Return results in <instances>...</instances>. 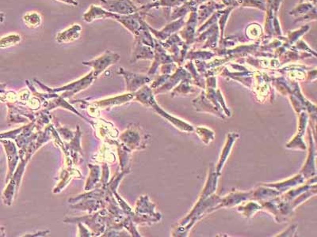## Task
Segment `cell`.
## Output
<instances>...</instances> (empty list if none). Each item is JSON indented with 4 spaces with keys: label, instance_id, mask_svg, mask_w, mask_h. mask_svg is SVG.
<instances>
[{
    "label": "cell",
    "instance_id": "obj_14",
    "mask_svg": "<svg viewBox=\"0 0 317 237\" xmlns=\"http://www.w3.org/2000/svg\"><path fill=\"white\" fill-rule=\"evenodd\" d=\"M137 2L142 6H146V5L151 4L153 2H156L157 0H137Z\"/></svg>",
    "mask_w": 317,
    "mask_h": 237
},
{
    "label": "cell",
    "instance_id": "obj_16",
    "mask_svg": "<svg viewBox=\"0 0 317 237\" xmlns=\"http://www.w3.org/2000/svg\"><path fill=\"white\" fill-rule=\"evenodd\" d=\"M5 20L4 13H0V23H2Z\"/></svg>",
    "mask_w": 317,
    "mask_h": 237
},
{
    "label": "cell",
    "instance_id": "obj_13",
    "mask_svg": "<svg viewBox=\"0 0 317 237\" xmlns=\"http://www.w3.org/2000/svg\"><path fill=\"white\" fill-rule=\"evenodd\" d=\"M57 1L64 2L65 4L71 5V6H77L79 5V2L77 0H57Z\"/></svg>",
    "mask_w": 317,
    "mask_h": 237
},
{
    "label": "cell",
    "instance_id": "obj_11",
    "mask_svg": "<svg viewBox=\"0 0 317 237\" xmlns=\"http://www.w3.org/2000/svg\"><path fill=\"white\" fill-rule=\"evenodd\" d=\"M21 36L17 33H12L0 38V48H6L16 45L22 42Z\"/></svg>",
    "mask_w": 317,
    "mask_h": 237
},
{
    "label": "cell",
    "instance_id": "obj_3",
    "mask_svg": "<svg viewBox=\"0 0 317 237\" xmlns=\"http://www.w3.org/2000/svg\"><path fill=\"white\" fill-rule=\"evenodd\" d=\"M99 2L106 11L118 15H133L138 11V7L131 0H99Z\"/></svg>",
    "mask_w": 317,
    "mask_h": 237
},
{
    "label": "cell",
    "instance_id": "obj_2",
    "mask_svg": "<svg viewBox=\"0 0 317 237\" xmlns=\"http://www.w3.org/2000/svg\"><path fill=\"white\" fill-rule=\"evenodd\" d=\"M119 60H120V56L119 54L107 50L98 58L90 61H84L83 64L85 66L92 67L94 77L97 79L98 77L99 76L100 74H102L109 66L116 64Z\"/></svg>",
    "mask_w": 317,
    "mask_h": 237
},
{
    "label": "cell",
    "instance_id": "obj_8",
    "mask_svg": "<svg viewBox=\"0 0 317 237\" xmlns=\"http://www.w3.org/2000/svg\"><path fill=\"white\" fill-rule=\"evenodd\" d=\"M110 12L106 11L102 6L91 5L89 9L83 15V20L87 23H92V22L98 19H110Z\"/></svg>",
    "mask_w": 317,
    "mask_h": 237
},
{
    "label": "cell",
    "instance_id": "obj_12",
    "mask_svg": "<svg viewBox=\"0 0 317 237\" xmlns=\"http://www.w3.org/2000/svg\"><path fill=\"white\" fill-rule=\"evenodd\" d=\"M90 168H91V173L93 175V176H98V175H99L100 173L99 167H98V166H96V165H95V166H91V165H90ZM98 180V178L93 177V180H92V183L90 184L88 190L92 189V186H93L94 184H96V182H97Z\"/></svg>",
    "mask_w": 317,
    "mask_h": 237
},
{
    "label": "cell",
    "instance_id": "obj_10",
    "mask_svg": "<svg viewBox=\"0 0 317 237\" xmlns=\"http://www.w3.org/2000/svg\"><path fill=\"white\" fill-rule=\"evenodd\" d=\"M23 20L29 29H36L42 25V16L38 12L26 13L23 17Z\"/></svg>",
    "mask_w": 317,
    "mask_h": 237
},
{
    "label": "cell",
    "instance_id": "obj_17",
    "mask_svg": "<svg viewBox=\"0 0 317 237\" xmlns=\"http://www.w3.org/2000/svg\"><path fill=\"white\" fill-rule=\"evenodd\" d=\"M4 228L0 227V237H5Z\"/></svg>",
    "mask_w": 317,
    "mask_h": 237
},
{
    "label": "cell",
    "instance_id": "obj_1",
    "mask_svg": "<svg viewBox=\"0 0 317 237\" xmlns=\"http://www.w3.org/2000/svg\"><path fill=\"white\" fill-rule=\"evenodd\" d=\"M96 79V78L94 77L93 72H92V70L89 74H87V75H85L82 79L75 81V82H73V83L67 85L65 86L56 88V89L46 86L42 84V83H40L39 81L36 80V79L34 81L39 85L40 86L42 87L44 90L47 91L49 93H59V92H64V91H65V93H63L61 97L66 98V97H72L73 95L76 93H79V92L83 90V89H87V87H89L95 82Z\"/></svg>",
    "mask_w": 317,
    "mask_h": 237
},
{
    "label": "cell",
    "instance_id": "obj_9",
    "mask_svg": "<svg viewBox=\"0 0 317 237\" xmlns=\"http://www.w3.org/2000/svg\"><path fill=\"white\" fill-rule=\"evenodd\" d=\"M133 94H124L119 97H113L110 99L104 100V101H98L96 103L93 104V106H97V107H106L109 106L111 107L113 106H116V105H120V104L124 103L129 101V100L133 99Z\"/></svg>",
    "mask_w": 317,
    "mask_h": 237
},
{
    "label": "cell",
    "instance_id": "obj_4",
    "mask_svg": "<svg viewBox=\"0 0 317 237\" xmlns=\"http://www.w3.org/2000/svg\"><path fill=\"white\" fill-rule=\"evenodd\" d=\"M0 142L2 143L6 151V157H7V164H8V169L6 174V183L7 184L9 180L12 177L13 174L15 172V169L18 166L19 162V152L17 151V147L15 143L10 139H1Z\"/></svg>",
    "mask_w": 317,
    "mask_h": 237
},
{
    "label": "cell",
    "instance_id": "obj_5",
    "mask_svg": "<svg viewBox=\"0 0 317 237\" xmlns=\"http://www.w3.org/2000/svg\"><path fill=\"white\" fill-rule=\"evenodd\" d=\"M118 74L124 77L127 85V90L129 92H134L139 89L140 87L143 86L146 83H149L150 79L147 76L142 74H135L129 72L128 70H124L122 67H120Z\"/></svg>",
    "mask_w": 317,
    "mask_h": 237
},
{
    "label": "cell",
    "instance_id": "obj_7",
    "mask_svg": "<svg viewBox=\"0 0 317 237\" xmlns=\"http://www.w3.org/2000/svg\"><path fill=\"white\" fill-rule=\"evenodd\" d=\"M154 58V52L152 47L146 45L135 38L134 48H133L131 63L137 62L139 60H152Z\"/></svg>",
    "mask_w": 317,
    "mask_h": 237
},
{
    "label": "cell",
    "instance_id": "obj_15",
    "mask_svg": "<svg viewBox=\"0 0 317 237\" xmlns=\"http://www.w3.org/2000/svg\"><path fill=\"white\" fill-rule=\"evenodd\" d=\"M6 87V83H4V84H0V94H4L6 93V90H5Z\"/></svg>",
    "mask_w": 317,
    "mask_h": 237
},
{
    "label": "cell",
    "instance_id": "obj_6",
    "mask_svg": "<svg viewBox=\"0 0 317 237\" xmlns=\"http://www.w3.org/2000/svg\"><path fill=\"white\" fill-rule=\"evenodd\" d=\"M82 33V26L79 24L71 25L68 29L59 32L56 36V42L58 43H68L79 39Z\"/></svg>",
    "mask_w": 317,
    "mask_h": 237
}]
</instances>
